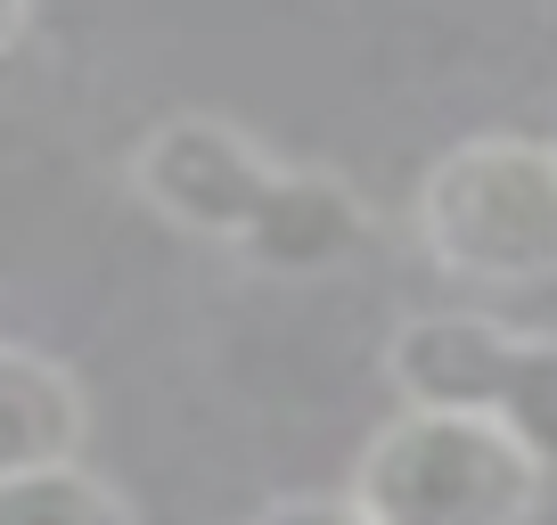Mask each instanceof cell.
Returning a JSON list of instances; mask_svg holds the SVG:
<instances>
[{
  "label": "cell",
  "instance_id": "cell-7",
  "mask_svg": "<svg viewBox=\"0 0 557 525\" xmlns=\"http://www.w3.org/2000/svg\"><path fill=\"white\" fill-rule=\"evenodd\" d=\"M246 525H377L352 492H278V501H262Z\"/></svg>",
  "mask_w": 557,
  "mask_h": 525
},
{
  "label": "cell",
  "instance_id": "cell-8",
  "mask_svg": "<svg viewBox=\"0 0 557 525\" xmlns=\"http://www.w3.org/2000/svg\"><path fill=\"white\" fill-rule=\"evenodd\" d=\"M25 34H34V0H0V41L25 50Z\"/></svg>",
  "mask_w": 557,
  "mask_h": 525
},
{
  "label": "cell",
  "instance_id": "cell-3",
  "mask_svg": "<svg viewBox=\"0 0 557 525\" xmlns=\"http://www.w3.org/2000/svg\"><path fill=\"white\" fill-rule=\"evenodd\" d=\"M549 460L475 411L401 403L352 460V501L377 525H533Z\"/></svg>",
  "mask_w": 557,
  "mask_h": 525
},
{
  "label": "cell",
  "instance_id": "cell-4",
  "mask_svg": "<svg viewBox=\"0 0 557 525\" xmlns=\"http://www.w3.org/2000/svg\"><path fill=\"white\" fill-rule=\"evenodd\" d=\"M385 378L418 411H475V419L524 436L557 468V337L549 329H508L492 313L426 304L394 320L385 337Z\"/></svg>",
  "mask_w": 557,
  "mask_h": 525
},
{
  "label": "cell",
  "instance_id": "cell-6",
  "mask_svg": "<svg viewBox=\"0 0 557 525\" xmlns=\"http://www.w3.org/2000/svg\"><path fill=\"white\" fill-rule=\"evenodd\" d=\"M0 525H139V509L99 468L66 460V468H9L0 476Z\"/></svg>",
  "mask_w": 557,
  "mask_h": 525
},
{
  "label": "cell",
  "instance_id": "cell-1",
  "mask_svg": "<svg viewBox=\"0 0 557 525\" xmlns=\"http://www.w3.org/2000/svg\"><path fill=\"white\" fill-rule=\"evenodd\" d=\"M123 181L181 239L230 246L238 262L278 271V280L345 271L377 239V213L345 173L278 157L262 132H246L238 115H213V107L157 115L139 132Z\"/></svg>",
  "mask_w": 557,
  "mask_h": 525
},
{
  "label": "cell",
  "instance_id": "cell-2",
  "mask_svg": "<svg viewBox=\"0 0 557 525\" xmlns=\"http://www.w3.org/2000/svg\"><path fill=\"white\" fill-rule=\"evenodd\" d=\"M410 230L443 280L541 288L557 280V141L475 132L443 148L410 197Z\"/></svg>",
  "mask_w": 557,
  "mask_h": 525
},
{
  "label": "cell",
  "instance_id": "cell-5",
  "mask_svg": "<svg viewBox=\"0 0 557 525\" xmlns=\"http://www.w3.org/2000/svg\"><path fill=\"white\" fill-rule=\"evenodd\" d=\"M0 411H9V468H66V460H83V436H90L83 378L66 362H50L41 345H25V337L0 353Z\"/></svg>",
  "mask_w": 557,
  "mask_h": 525
}]
</instances>
